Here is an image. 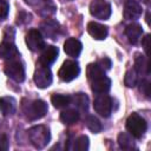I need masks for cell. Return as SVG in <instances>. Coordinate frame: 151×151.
Listing matches in <instances>:
<instances>
[{
  "instance_id": "cell-1",
  "label": "cell",
  "mask_w": 151,
  "mask_h": 151,
  "mask_svg": "<svg viewBox=\"0 0 151 151\" xmlns=\"http://www.w3.org/2000/svg\"><path fill=\"white\" fill-rule=\"evenodd\" d=\"M21 109L25 117L28 120H38L42 118L48 111L47 104L41 99H35V100L24 99L21 104Z\"/></svg>"
},
{
  "instance_id": "cell-2",
  "label": "cell",
  "mask_w": 151,
  "mask_h": 151,
  "mask_svg": "<svg viewBox=\"0 0 151 151\" xmlns=\"http://www.w3.org/2000/svg\"><path fill=\"white\" fill-rule=\"evenodd\" d=\"M27 134H28V139H29L31 144L35 149H44L45 146H47V144L50 143V139H51L50 130L45 125L32 126L31 129H28Z\"/></svg>"
},
{
  "instance_id": "cell-3",
  "label": "cell",
  "mask_w": 151,
  "mask_h": 151,
  "mask_svg": "<svg viewBox=\"0 0 151 151\" xmlns=\"http://www.w3.org/2000/svg\"><path fill=\"white\" fill-rule=\"evenodd\" d=\"M126 130L132 137L139 139L145 134L147 130V123L138 113H132L126 119Z\"/></svg>"
},
{
  "instance_id": "cell-4",
  "label": "cell",
  "mask_w": 151,
  "mask_h": 151,
  "mask_svg": "<svg viewBox=\"0 0 151 151\" xmlns=\"http://www.w3.org/2000/svg\"><path fill=\"white\" fill-rule=\"evenodd\" d=\"M4 71L7 77L13 79L17 83H22L25 80V67L20 60L17 59H11L5 64Z\"/></svg>"
},
{
  "instance_id": "cell-5",
  "label": "cell",
  "mask_w": 151,
  "mask_h": 151,
  "mask_svg": "<svg viewBox=\"0 0 151 151\" xmlns=\"http://www.w3.org/2000/svg\"><path fill=\"white\" fill-rule=\"evenodd\" d=\"M112 107H113L112 99L106 93H99L94 98V100H93V109H94V111L99 116H101L104 118H107V117L111 116Z\"/></svg>"
},
{
  "instance_id": "cell-6",
  "label": "cell",
  "mask_w": 151,
  "mask_h": 151,
  "mask_svg": "<svg viewBox=\"0 0 151 151\" xmlns=\"http://www.w3.org/2000/svg\"><path fill=\"white\" fill-rule=\"evenodd\" d=\"M80 73V67L76 60H65L59 68L58 76L63 81H72Z\"/></svg>"
},
{
  "instance_id": "cell-7",
  "label": "cell",
  "mask_w": 151,
  "mask_h": 151,
  "mask_svg": "<svg viewBox=\"0 0 151 151\" xmlns=\"http://www.w3.org/2000/svg\"><path fill=\"white\" fill-rule=\"evenodd\" d=\"M90 13L100 20H107L111 17V5L106 0H93L90 5Z\"/></svg>"
},
{
  "instance_id": "cell-8",
  "label": "cell",
  "mask_w": 151,
  "mask_h": 151,
  "mask_svg": "<svg viewBox=\"0 0 151 151\" xmlns=\"http://www.w3.org/2000/svg\"><path fill=\"white\" fill-rule=\"evenodd\" d=\"M34 83L39 88H46L52 84L53 77H52V72L50 70L48 66H42L40 64H38V67L34 71V76H33Z\"/></svg>"
},
{
  "instance_id": "cell-9",
  "label": "cell",
  "mask_w": 151,
  "mask_h": 151,
  "mask_svg": "<svg viewBox=\"0 0 151 151\" xmlns=\"http://www.w3.org/2000/svg\"><path fill=\"white\" fill-rule=\"evenodd\" d=\"M26 45L27 47L35 52V51H40L45 47V42H44V38L40 33V31L35 29V28H32L28 31V33L26 34Z\"/></svg>"
},
{
  "instance_id": "cell-10",
  "label": "cell",
  "mask_w": 151,
  "mask_h": 151,
  "mask_svg": "<svg viewBox=\"0 0 151 151\" xmlns=\"http://www.w3.org/2000/svg\"><path fill=\"white\" fill-rule=\"evenodd\" d=\"M58 54H59L58 47L52 46V45L45 46L42 53H41L40 57H39L38 64H40V65H42V66H50L51 64H53V63L57 60Z\"/></svg>"
},
{
  "instance_id": "cell-11",
  "label": "cell",
  "mask_w": 151,
  "mask_h": 151,
  "mask_svg": "<svg viewBox=\"0 0 151 151\" xmlns=\"http://www.w3.org/2000/svg\"><path fill=\"white\" fill-rule=\"evenodd\" d=\"M142 6L134 1V0H129L125 6H124V18L126 20H136L142 15Z\"/></svg>"
},
{
  "instance_id": "cell-12",
  "label": "cell",
  "mask_w": 151,
  "mask_h": 151,
  "mask_svg": "<svg viewBox=\"0 0 151 151\" xmlns=\"http://www.w3.org/2000/svg\"><path fill=\"white\" fill-rule=\"evenodd\" d=\"M86 28H87L88 34L96 40H104L107 37V33H109V29H107L106 26H104L101 24H98V22H94V21H90L87 24Z\"/></svg>"
},
{
  "instance_id": "cell-13",
  "label": "cell",
  "mask_w": 151,
  "mask_h": 151,
  "mask_svg": "<svg viewBox=\"0 0 151 151\" xmlns=\"http://www.w3.org/2000/svg\"><path fill=\"white\" fill-rule=\"evenodd\" d=\"M111 88V80L105 74L91 80V90L99 94V93H107Z\"/></svg>"
},
{
  "instance_id": "cell-14",
  "label": "cell",
  "mask_w": 151,
  "mask_h": 151,
  "mask_svg": "<svg viewBox=\"0 0 151 151\" xmlns=\"http://www.w3.org/2000/svg\"><path fill=\"white\" fill-rule=\"evenodd\" d=\"M142 34H143V28L139 24L132 22V24L127 25L126 28H125V35L132 45H137L139 42V40L142 38Z\"/></svg>"
},
{
  "instance_id": "cell-15",
  "label": "cell",
  "mask_w": 151,
  "mask_h": 151,
  "mask_svg": "<svg viewBox=\"0 0 151 151\" xmlns=\"http://www.w3.org/2000/svg\"><path fill=\"white\" fill-rule=\"evenodd\" d=\"M18 57H20V54L13 42L4 41L2 44H0V58L1 59L11 60V59H17Z\"/></svg>"
},
{
  "instance_id": "cell-16",
  "label": "cell",
  "mask_w": 151,
  "mask_h": 151,
  "mask_svg": "<svg viewBox=\"0 0 151 151\" xmlns=\"http://www.w3.org/2000/svg\"><path fill=\"white\" fill-rule=\"evenodd\" d=\"M81 50H83V45L76 38H68L64 42V51L70 57H73V58L78 57L80 54Z\"/></svg>"
},
{
  "instance_id": "cell-17",
  "label": "cell",
  "mask_w": 151,
  "mask_h": 151,
  "mask_svg": "<svg viewBox=\"0 0 151 151\" xmlns=\"http://www.w3.org/2000/svg\"><path fill=\"white\" fill-rule=\"evenodd\" d=\"M17 110V101L13 97L0 98V112L4 116H12Z\"/></svg>"
},
{
  "instance_id": "cell-18",
  "label": "cell",
  "mask_w": 151,
  "mask_h": 151,
  "mask_svg": "<svg viewBox=\"0 0 151 151\" xmlns=\"http://www.w3.org/2000/svg\"><path fill=\"white\" fill-rule=\"evenodd\" d=\"M41 28L47 37H50L51 39H57L60 31V25L55 20H46L41 25Z\"/></svg>"
},
{
  "instance_id": "cell-19",
  "label": "cell",
  "mask_w": 151,
  "mask_h": 151,
  "mask_svg": "<svg viewBox=\"0 0 151 151\" xmlns=\"http://www.w3.org/2000/svg\"><path fill=\"white\" fill-rule=\"evenodd\" d=\"M118 145L123 150H132V149H136L134 137H132L127 132H120L118 134Z\"/></svg>"
},
{
  "instance_id": "cell-20",
  "label": "cell",
  "mask_w": 151,
  "mask_h": 151,
  "mask_svg": "<svg viewBox=\"0 0 151 151\" xmlns=\"http://www.w3.org/2000/svg\"><path fill=\"white\" fill-rule=\"evenodd\" d=\"M60 120L66 125L76 124L79 120V112L76 109H67L60 113Z\"/></svg>"
},
{
  "instance_id": "cell-21",
  "label": "cell",
  "mask_w": 151,
  "mask_h": 151,
  "mask_svg": "<svg viewBox=\"0 0 151 151\" xmlns=\"http://www.w3.org/2000/svg\"><path fill=\"white\" fill-rule=\"evenodd\" d=\"M136 72L138 73V76L140 74H149V61L145 55L142 54H137L134 58V67Z\"/></svg>"
},
{
  "instance_id": "cell-22",
  "label": "cell",
  "mask_w": 151,
  "mask_h": 151,
  "mask_svg": "<svg viewBox=\"0 0 151 151\" xmlns=\"http://www.w3.org/2000/svg\"><path fill=\"white\" fill-rule=\"evenodd\" d=\"M51 101H52V104H53L54 107H57V109H64V107L68 106L72 103V97L71 96H67V94H58V93H54L51 97Z\"/></svg>"
},
{
  "instance_id": "cell-23",
  "label": "cell",
  "mask_w": 151,
  "mask_h": 151,
  "mask_svg": "<svg viewBox=\"0 0 151 151\" xmlns=\"http://www.w3.org/2000/svg\"><path fill=\"white\" fill-rule=\"evenodd\" d=\"M105 74V71L97 64V63H92V64H88L87 65V68H86V76H87V79L91 81L98 77H101Z\"/></svg>"
},
{
  "instance_id": "cell-24",
  "label": "cell",
  "mask_w": 151,
  "mask_h": 151,
  "mask_svg": "<svg viewBox=\"0 0 151 151\" xmlns=\"http://www.w3.org/2000/svg\"><path fill=\"white\" fill-rule=\"evenodd\" d=\"M72 101L77 109L80 111H87L88 109V97L85 93H76L72 97Z\"/></svg>"
},
{
  "instance_id": "cell-25",
  "label": "cell",
  "mask_w": 151,
  "mask_h": 151,
  "mask_svg": "<svg viewBox=\"0 0 151 151\" xmlns=\"http://www.w3.org/2000/svg\"><path fill=\"white\" fill-rule=\"evenodd\" d=\"M85 124H86V127L93 133H99L103 130V125L100 120L94 116H87L85 119Z\"/></svg>"
},
{
  "instance_id": "cell-26",
  "label": "cell",
  "mask_w": 151,
  "mask_h": 151,
  "mask_svg": "<svg viewBox=\"0 0 151 151\" xmlns=\"http://www.w3.org/2000/svg\"><path fill=\"white\" fill-rule=\"evenodd\" d=\"M88 145H90V140H88V137L85 136V134H81L79 136L74 143H73V150H77V151H86L88 149Z\"/></svg>"
},
{
  "instance_id": "cell-27",
  "label": "cell",
  "mask_w": 151,
  "mask_h": 151,
  "mask_svg": "<svg viewBox=\"0 0 151 151\" xmlns=\"http://www.w3.org/2000/svg\"><path fill=\"white\" fill-rule=\"evenodd\" d=\"M124 83H125V85H126L127 87H134V86L138 84V73L136 72L134 68L129 70V71L125 73Z\"/></svg>"
},
{
  "instance_id": "cell-28",
  "label": "cell",
  "mask_w": 151,
  "mask_h": 151,
  "mask_svg": "<svg viewBox=\"0 0 151 151\" xmlns=\"http://www.w3.org/2000/svg\"><path fill=\"white\" fill-rule=\"evenodd\" d=\"M31 19H32V15L28 12L21 9V11H19V13L17 15V24L18 25H25V24H28L31 21Z\"/></svg>"
},
{
  "instance_id": "cell-29",
  "label": "cell",
  "mask_w": 151,
  "mask_h": 151,
  "mask_svg": "<svg viewBox=\"0 0 151 151\" xmlns=\"http://www.w3.org/2000/svg\"><path fill=\"white\" fill-rule=\"evenodd\" d=\"M8 11H9V6H8L7 1L0 0V20H5L7 18Z\"/></svg>"
},
{
  "instance_id": "cell-30",
  "label": "cell",
  "mask_w": 151,
  "mask_h": 151,
  "mask_svg": "<svg viewBox=\"0 0 151 151\" xmlns=\"http://www.w3.org/2000/svg\"><path fill=\"white\" fill-rule=\"evenodd\" d=\"M140 91L144 93L146 98H150V83L146 79H143L140 81Z\"/></svg>"
},
{
  "instance_id": "cell-31",
  "label": "cell",
  "mask_w": 151,
  "mask_h": 151,
  "mask_svg": "<svg viewBox=\"0 0 151 151\" xmlns=\"http://www.w3.org/2000/svg\"><path fill=\"white\" fill-rule=\"evenodd\" d=\"M14 29L13 27H6L5 33H4V41H11L13 42V38H14Z\"/></svg>"
},
{
  "instance_id": "cell-32",
  "label": "cell",
  "mask_w": 151,
  "mask_h": 151,
  "mask_svg": "<svg viewBox=\"0 0 151 151\" xmlns=\"http://www.w3.org/2000/svg\"><path fill=\"white\" fill-rule=\"evenodd\" d=\"M104 71H107V70H110L111 68V66H112V63H111V60L109 59V58H106V57H104L103 59H100V60H98V63H97Z\"/></svg>"
},
{
  "instance_id": "cell-33",
  "label": "cell",
  "mask_w": 151,
  "mask_h": 151,
  "mask_svg": "<svg viewBox=\"0 0 151 151\" xmlns=\"http://www.w3.org/2000/svg\"><path fill=\"white\" fill-rule=\"evenodd\" d=\"M8 150V139L7 136L4 133H0V151Z\"/></svg>"
},
{
  "instance_id": "cell-34",
  "label": "cell",
  "mask_w": 151,
  "mask_h": 151,
  "mask_svg": "<svg viewBox=\"0 0 151 151\" xmlns=\"http://www.w3.org/2000/svg\"><path fill=\"white\" fill-rule=\"evenodd\" d=\"M149 41H150V34H146L144 38H143V40H142V46L144 47V51H145V53L147 54L149 53Z\"/></svg>"
}]
</instances>
